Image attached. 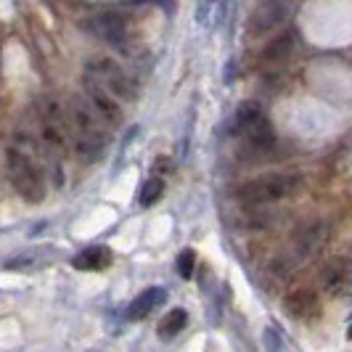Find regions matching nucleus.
Returning a JSON list of instances; mask_svg holds the SVG:
<instances>
[{
    "label": "nucleus",
    "mask_w": 352,
    "mask_h": 352,
    "mask_svg": "<svg viewBox=\"0 0 352 352\" xmlns=\"http://www.w3.org/2000/svg\"><path fill=\"white\" fill-rule=\"evenodd\" d=\"M186 326H188V310L186 307H173L167 316L162 318L157 334L159 339H175L177 334H183Z\"/></svg>",
    "instance_id": "obj_14"
},
{
    "label": "nucleus",
    "mask_w": 352,
    "mask_h": 352,
    "mask_svg": "<svg viewBox=\"0 0 352 352\" xmlns=\"http://www.w3.org/2000/svg\"><path fill=\"white\" fill-rule=\"evenodd\" d=\"M6 175H8L11 188L24 201H30V204L45 201V194H48L45 175H43V170H40V164L35 162V157L27 148L16 146V143L6 148Z\"/></svg>",
    "instance_id": "obj_2"
},
{
    "label": "nucleus",
    "mask_w": 352,
    "mask_h": 352,
    "mask_svg": "<svg viewBox=\"0 0 352 352\" xmlns=\"http://www.w3.org/2000/svg\"><path fill=\"white\" fill-rule=\"evenodd\" d=\"M82 88H85V101L98 111V117H101L106 124L122 122L124 109H122V101H120L117 96H111L98 80H93L88 74H85V80H82Z\"/></svg>",
    "instance_id": "obj_6"
},
{
    "label": "nucleus",
    "mask_w": 352,
    "mask_h": 352,
    "mask_svg": "<svg viewBox=\"0 0 352 352\" xmlns=\"http://www.w3.org/2000/svg\"><path fill=\"white\" fill-rule=\"evenodd\" d=\"M85 74L98 80L111 96H117L120 101H133L135 98V85L133 80L122 72L120 64H114L111 58H90L85 64Z\"/></svg>",
    "instance_id": "obj_4"
},
{
    "label": "nucleus",
    "mask_w": 352,
    "mask_h": 352,
    "mask_svg": "<svg viewBox=\"0 0 352 352\" xmlns=\"http://www.w3.org/2000/svg\"><path fill=\"white\" fill-rule=\"evenodd\" d=\"M302 177L297 173H267V175L252 177L236 188V199L244 207H263V204H276L286 196L297 194Z\"/></svg>",
    "instance_id": "obj_3"
},
{
    "label": "nucleus",
    "mask_w": 352,
    "mask_h": 352,
    "mask_svg": "<svg viewBox=\"0 0 352 352\" xmlns=\"http://www.w3.org/2000/svg\"><path fill=\"white\" fill-rule=\"evenodd\" d=\"M114 263V254L106 244H93V247H85L82 252H77L72 257V265L74 270H82V273H101L109 265Z\"/></svg>",
    "instance_id": "obj_12"
},
{
    "label": "nucleus",
    "mask_w": 352,
    "mask_h": 352,
    "mask_svg": "<svg viewBox=\"0 0 352 352\" xmlns=\"http://www.w3.org/2000/svg\"><path fill=\"white\" fill-rule=\"evenodd\" d=\"M162 194H164V180H162L159 175L148 177V180L143 183L141 196H138V204H141V207H154L159 199H162Z\"/></svg>",
    "instance_id": "obj_17"
},
{
    "label": "nucleus",
    "mask_w": 352,
    "mask_h": 352,
    "mask_svg": "<svg viewBox=\"0 0 352 352\" xmlns=\"http://www.w3.org/2000/svg\"><path fill=\"white\" fill-rule=\"evenodd\" d=\"M350 281H352V273H350V257H336L331 263L326 265L323 276H320V283L329 294L334 297H347L350 294Z\"/></svg>",
    "instance_id": "obj_11"
},
{
    "label": "nucleus",
    "mask_w": 352,
    "mask_h": 352,
    "mask_svg": "<svg viewBox=\"0 0 352 352\" xmlns=\"http://www.w3.org/2000/svg\"><path fill=\"white\" fill-rule=\"evenodd\" d=\"M326 241H329V228H326V223H313V226H307V228L300 230V236L294 239V244L278 257V265H283L286 270H292L297 263L318 254Z\"/></svg>",
    "instance_id": "obj_5"
},
{
    "label": "nucleus",
    "mask_w": 352,
    "mask_h": 352,
    "mask_svg": "<svg viewBox=\"0 0 352 352\" xmlns=\"http://www.w3.org/2000/svg\"><path fill=\"white\" fill-rule=\"evenodd\" d=\"M260 114H265L260 101H244V104H239L236 109V114H233V120H230V133L236 135L241 127H247L252 120H257Z\"/></svg>",
    "instance_id": "obj_16"
},
{
    "label": "nucleus",
    "mask_w": 352,
    "mask_h": 352,
    "mask_svg": "<svg viewBox=\"0 0 352 352\" xmlns=\"http://www.w3.org/2000/svg\"><path fill=\"white\" fill-rule=\"evenodd\" d=\"M133 6H138V3H157V6H167V0H130Z\"/></svg>",
    "instance_id": "obj_20"
},
{
    "label": "nucleus",
    "mask_w": 352,
    "mask_h": 352,
    "mask_svg": "<svg viewBox=\"0 0 352 352\" xmlns=\"http://www.w3.org/2000/svg\"><path fill=\"white\" fill-rule=\"evenodd\" d=\"M286 16H289V8L283 0H260V6L252 11V19H249V35H270L276 27H281L286 21Z\"/></svg>",
    "instance_id": "obj_7"
},
{
    "label": "nucleus",
    "mask_w": 352,
    "mask_h": 352,
    "mask_svg": "<svg viewBox=\"0 0 352 352\" xmlns=\"http://www.w3.org/2000/svg\"><path fill=\"white\" fill-rule=\"evenodd\" d=\"M164 302H167V289L148 286L146 292H141L135 300L127 305V320H143L146 316H151L157 307H162Z\"/></svg>",
    "instance_id": "obj_13"
},
{
    "label": "nucleus",
    "mask_w": 352,
    "mask_h": 352,
    "mask_svg": "<svg viewBox=\"0 0 352 352\" xmlns=\"http://www.w3.org/2000/svg\"><path fill=\"white\" fill-rule=\"evenodd\" d=\"M93 30H96V35L106 40L109 45H114V48H124L127 43H130V24H127V19L122 14H117V11H104V14H98V16L93 19Z\"/></svg>",
    "instance_id": "obj_9"
},
{
    "label": "nucleus",
    "mask_w": 352,
    "mask_h": 352,
    "mask_svg": "<svg viewBox=\"0 0 352 352\" xmlns=\"http://www.w3.org/2000/svg\"><path fill=\"white\" fill-rule=\"evenodd\" d=\"M67 127H69V143H74L80 159L96 162L104 154L106 143H109V127L85 98L74 96L69 101Z\"/></svg>",
    "instance_id": "obj_1"
},
{
    "label": "nucleus",
    "mask_w": 352,
    "mask_h": 352,
    "mask_svg": "<svg viewBox=\"0 0 352 352\" xmlns=\"http://www.w3.org/2000/svg\"><path fill=\"white\" fill-rule=\"evenodd\" d=\"M236 135L244 141V148H247L249 154H254V157H263V154L276 148V130H273V124H270V120L265 114H260L257 120H252L247 127H241Z\"/></svg>",
    "instance_id": "obj_8"
},
{
    "label": "nucleus",
    "mask_w": 352,
    "mask_h": 352,
    "mask_svg": "<svg viewBox=\"0 0 352 352\" xmlns=\"http://www.w3.org/2000/svg\"><path fill=\"white\" fill-rule=\"evenodd\" d=\"M297 32L294 30H289V32H283V35L273 37V43L267 45L263 51V58L270 64V61H283L289 53H292V48H294V43H297Z\"/></svg>",
    "instance_id": "obj_15"
},
{
    "label": "nucleus",
    "mask_w": 352,
    "mask_h": 352,
    "mask_svg": "<svg viewBox=\"0 0 352 352\" xmlns=\"http://www.w3.org/2000/svg\"><path fill=\"white\" fill-rule=\"evenodd\" d=\"M194 267H196V252H194V249H183V252L177 254V260H175L177 276L188 281V278L194 276Z\"/></svg>",
    "instance_id": "obj_18"
},
{
    "label": "nucleus",
    "mask_w": 352,
    "mask_h": 352,
    "mask_svg": "<svg viewBox=\"0 0 352 352\" xmlns=\"http://www.w3.org/2000/svg\"><path fill=\"white\" fill-rule=\"evenodd\" d=\"M283 313L294 320H313L320 313V300L313 289H294L283 297Z\"/></svg>",
    "instance_id": "obj_10"
},
{
    "label": "nucleus",
    "mask_w": 352,
    "mask_h": 352,
    "mask_svg": "<svg viewBox=\"0 0 352 352\" xmlns=\"http://www.w3.org/2000/svg\"><path fill=\"white\" fill-rule=\"evenodd\" d=\"M263 344H265V350H283L281 329H278V326H267V329H265Z\"/></svg>",
    "instance_id": "obj_19"
}]
</instances>
